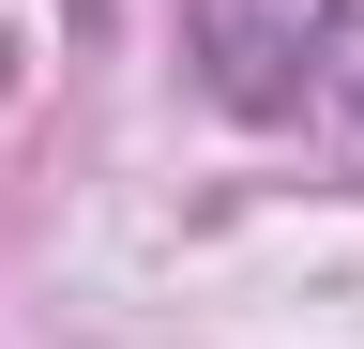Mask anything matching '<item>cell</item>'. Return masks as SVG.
<instances>
[{
    "label": "cell",
    "instance_id": "cell-2",
    "mask_svg": "<svg viewBox=\"0 0 364 349\" xmlns=\"http://www.w3.org/2000/svg\"><path fill=\"white\" fill-rule=\"evenodd\" d=\"M349 122H364V76H349Z\"/></svg>",
    "mask_w": 364,
    "mask_h": 349
},
{
    "label": "cell",
    "instance_id": "cell-1",
    "mask_svg": "<svg viewBox=\"0 0 364 349\" xmlns=\"http://www.w3.org/2000/svg\"><path fill=\"white\" fill-rule=\"evenodd\" d=\"M349 16H364V0H198V76H213V107L289 122L318 76H334Z\"/></svg>",
    "mask_w": 364,
    "mask_h": 349
}]
</instances>
